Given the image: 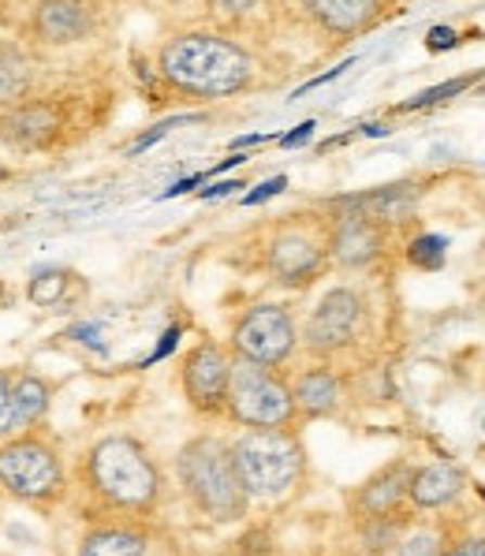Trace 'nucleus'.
<instances>
[{"label": "nucleus", "instance_id": "1", "mask_svg": "<svg viewBox=\"0 0 485 556\" xmlns=\"http://www.w3.org/2000/svg\"><path fill=\"white\" fill-rule=\"evenodd\" d=\"M79 482L93 501V508L105 516L120 519H142L161 504V470L146 452L127 433H113L90 444V452L79 464Z\"/></svg>", "mask_w": 485, "mask_h": 556}, {"label": "nucleus", "instance_id": "2", "mask_svg": "<svg viewBox=\"0 0 485 556\" xmlns=\"http://www.w3.org/2000/svg\"><path fill=\"white\" fill-rule=\"evenodd\" d=\"M157 75L191 98H232L254 83V56L225 34L187 30L161 46Z\"/></svg>", "mask_w": 485, "mask_h": 556}, {"label": "nucleus", "instance_id": "3", "mask_svg": "<svg viewBox=\"0 0 485 556\" xmlns=\"http://www.w3.org/2000/svg\"><path fill=\"white\" fill-rule=\"evenodd\" d=\"M176 475H180L187 501L213 523H235V519L246 516L251 497H246L240 482L228 441L213 438V433L187 441L180 456H176Z\"/></svg>", "mask_w": 485, "mask_h": 556}, {"label": "nucleus", "instance_id": "4", "mask_svg": "<svg viewBox=\"0 0 485 556\" xmlns=\"http://www.w3.org/2000/svg\"><path fill=\"white\" fill-rule=\"evenodd\" d=\"M232 459L246 497L258 501L288 497L306 478V448L299 430H243L232 441Z\"/></svg>", "mask_w": 485, "mask_h": 556}, {"label": "nucleus", "instance_id": "5", "mask_svg": "<svg viewBox=\"0 0 485 556\" xmlns=\"http://www.w3.org/2000/svg\"><path fill=\"white\" fill-rule=\"evenodd\" d=\"M64 456L61 444L41 430H23L0 441V490L30 508H53L64 497Z\"/></svg>", "mask_w": 485, "mask_h": 556}, {"label": "nucleus", "instance_id": "6", "mask_svg": "<svg viewBox=\"0 0 485 556\" xmlns=\"http://www.w3.org/2000/svg\"><path fill=\"white\" fill-rule=\"evenodd\" d=\"M225 415L246 430H295L303 422L292 400V384L277 366H261L232 355Z\"/></svg>", "mask_w": 485, "mask_h": 556}, {"label": "nucleus", "instance_id": "7", "mask_svg": "<svg viewBox=\"0 0 485 556\" xmlns=\"http://www.w3.org/2000/svg\"><path fill=\"white\" fill-rule=\"evenodd\" d=\"M295 344H299V332H295L292 311L277 303L251 306L232 329V355L261 366H284L295 355Z\"/></svg>", "mask_w": 485, "mask_h": 556}, {"label": "nucleus", "instance_id": "8", "mask_svg": "<svg viewBox=\"0 0 485 556\" xmlns=\"http://www.w3.org/2000/svg\"><path fill=\"white\" fill-rule=\"evenodd\" d=\"M366 321V303L355 288H333L321 295V303L314 306L310 321H306L303 344L310 348V355L329 358L340 355L344 348L355 344Z\"/></svg>", "mask_w": 485, "mask_h": 556}, {"label": "nucleus", "instance_id": "9", "mask_svg": "<svg viewBox=\"0 0 485 556\" xmlns=\"http://www.w3.org/2000/svg\"><path fill=\"white\" fill-rule=\"evenodd\" d=\"M228 378H232V352L213 340H202L191 355L183 358V396L199 415H225Z\"/></svg>", "mask_w": 485, "mask_h": 556}, {"label": "nucleus", "instance_id": "10", "mask_svg": "<svg viewBox=\"0 0 485 556\" xmlns=\"http://www.w3.org/2000/svg\"><path fill=\"white\" fill-rule=\"evenodd\" d=\"M329 258V232L314 236L303 225H288L269 239L266 247V269L277 277V285H306L310 277H318L321 265Z\"/></svg>", "mask_w": 485, "mask_h": 556}, {"label": "nucleus", "instance_id": "11", "mask_svg": "<svg viewBox=\"0 0 485 556\" xmlns=\"http://www.w3.org/2000/svg\"><path fill=\"white\" fill-rule=\"evenodd\" d=\"M385 251V228L370 217L352 210H340V217L329 225V258L344 269H366Z\"/></svg>", "mask_w": 485, "mask_h": 556}, {"label": "nucleus", "instance_id": "12", "mask_svg": "<svg viewBox=\"0 0 485 556\" xmlns=\"http://www.w3.org/2000/svg\"><path fill=\"white\" fill-rule=\"evenodd\" d=\"M411 464L407 459H393L388 467H381L378 475H370L359 490L352 493V511L362 519H393L404 516L407 504V482H411Z\"/></svg>", "mask_w": 485, "mask_h": 556}, {"label": "nucleus", "instance_id": "13", "mask_svg": "<svg viewBox=\"0 0 485 556\" xmlns=\"http://www.w3.org/2000/svg\"><path fill=\"white\" fill-rule=\"evenodd\" d=\"M292 400L299 418H329L336 415L340 404H344V384H340V374L333 366L318 363V366H306V370L295 374L292 381Z\"/></svg>", "mask_w": 485, "mask_h": 556}, {"label": "nucleus", "instance_id": "14", "mask_svg": "<svg viewBox=\"0 0 485 556\" xmlns=\"http://www.w3.org/2000/svg\"><path fill=\"white\" fill-rule=\"evenodd\" d=\"M467 478L463 470L452 464H425L411 470V482H407V504L419 511H437L452 508L463 497Z\"/></svg>", "mask_w": 485, "mask_h": 556}, {"label": "nucleus", "instance_id": "15", "mask_svg": "<svg viewBox=\"0 0 485 556\" xmlns=\"http://www.w3.org/2000/svg\"><path fill=\"white\" fill-rule=\"evenodd\" d=\"M303 12L326 34L355 38V34L370 30L385 8H381V0H303Z\"/></svg>", "mask_w": 485, "mask_h": 556}, {"label": "nucleus", "instance_id": "16", "mask_svg": "<svg viewBox=\"0 0 485 556\" xmlns=\"http://www.w3.org/2000/svg\"><path fill=\"white\" fill-rule=\"evenodd\" d=\"M34 34L49 46H72L90 34V8L82 0H38L34 8Z\"/></svg>", "mask_w": 485, "mask_h": 556}, {"label": "nucleus", "instance_id": "17", "mask_svg": "<svg viewBox=\"0 0 485 556\" xmlns=\"http://www.w3.org/2000/svg\"><path fill=\"white\" fill-rule=\"evenodd\" d=\"M419 205V187L411 184H393V187H378V191H366V194H355V199H340L336 210H352V213H362L370 217L373 225H399L407 220Z\"/></svg>", "mask_w": 485, "mask_h": 556}, {"label": "nucleus", "instance_id": "18", "mask_svg": "<svg viewBox=\"0 0 485 556\" xmlns=\"http://www.w3.org/2000/svg\"><path fill=\"white\" fill-rule=\"evenodd\" d=\"M150 553V534L135 523H120L109 519L82 534L79 553L75 556H146Z\"/></svg>", "mask_w": 485, "mask_h": 556}, {"label": "nucleus", "instance_id": "19", "mask_svg": "<svg viewBox=\"0 0 485 556\" xmlns=\"http://www.w3.org/2000/svg\"><path fill=\"white\" fill-rule=\"evenodd\" d=\"M56 127H61V119H56L53 105H20L0 119V139L20 150H34L46 147L56 135Z\"/></svg>", "mask_w": 485, "mask_h": 556}, {"label": "nucleus", "instance_id": "20", "mask_svg": "<svg viewBox=\"0 0 485 556\" xmlns=\"http://www.w3.org/2000/svg\"><path fill=\"white\" fill-rule=\"evenodd\" d=\"M49 396H53V389H49V384L41 381L38 374H20V378L12 381L15 433H23V430H30V426H38V418L49 410Z\"/></svg>", "mask_w": 485, "mask_h": 556}, {"label": "nucleus", "instance_id": "21", "mask_svg": "<svg viewBox=\"0 0 485 556\" xmlns=\"http://www.w3.org/2000/svg\"><path fill=\"white\" fill-rule=\"evenodd\" d=\"M452 538L445 534V527H433V523H419V527H404L396 538V545L388 553L393 556H441L448 549Z\"/></svg>", "mask_w": 485, "mask_h": 556}, {"label": "nucleus", "instance_id": "22", "mask_svg": "<svg viewBox=\"0 0 485 556\" xmlns=\"http://www.w3.org/2000/svg\"><path fill=\"white\" fill-rule=\"evenodd\" d=\"M27 60H23L20 49L12 46H0V105H12V101L23 98L27 90Z\"/></svg>", "mask_w": 485, "mask_h": 556}, {"label": "nucleus", "instance_id": "23", "mask_svg": "<svg viewBox=\"0 0 485 556\" xmlns=\"http://www.w3.org/2000/svg\"><path fill=\"white\" fill-rule=\"evenodd\" d=\"M448 258V239L445 236H419V239H411L407 243V262L414 265V269H425V273H433V269H441Z\"/></svg>", "mask_w": 485, "mask_h": 556}, {"label": "nucleus", "instance_id": "24", "mask_svg": "<svg viewBox=\"0 0 485 556\" xmlns=\"http://www.w3.org/2000/svg\"><path fill=\"white\" fill-rule=\"evenodd\" d=\"M471 83H474V75H459V79L437 83V87H430V90L414 93L411 101H404V105H399V113H414V109H430V105H441V101H448V98H456V93H463L467 87H471Z\"/></svg>", "mask_w": 485, "mask_h": 556}, {"label": "nucleus", "instance_id": "25", "mask_svg": "<svg viewBox=\"0 0 485 556\" xmlns=\"http://www.w3.org/2000/svg\"><path fill=\"white\" fill-rule=\"evenodd\" d=\"M67 285H72V273L67 269H41V273H34V280H30V299L38 306L56 303V299L67 292Z\"/></svg>", "mask_w": 485, "mask_h": 556}, {"label": "nucleus", "instance_id": "26", "mask_svg": "<svg viewBox=\"0 0 485 556\" xmlns=\"http://www.w3.org/2000/svg\"><path fill=\"white\" fill-rule=\"evenodd\" d=\"M12 374H0V441L15 433V407H12Z\"/></svg>", "mask_w": 485, "mask_h": 556}, {"label": "nucleus", "instance_id": "27", "mask_svg": "<svg viewBox=\"0 0 485 556\" xmlns=\"http://www.w3.org/2000/svg\"><path fill=\"white\" fill-rule=\"evenodd\" d=\"M194 119H199V116H176V119H165V124L150 127V131L142 135V139H135L131 147H127V153H142V150H150L153 142H161V139H165V135L173 131V127H180V124H194Z\"/></svg>", "mask_w": 485, "mask_h": 556}, {"label": "nucleus", "instance_id": "28", "mask_svg": "<svg viewBox=\"0 0 485 556\" xmlns=\"http://www.w3.org/2000/svg\"><path fill=\"white\" fill-rule=\"evenodd\" d=\"M209 8L217 15H225V20H243V15L258 12L261 0H209Z\"/></svg>", "mask_w": 485, "mask_h": 556}, {"label": "nucleus", "instance_id": "29", "mask_svg": "<svg viewBox=\"0 0 485 556\" xmlns=\"http://www.w3.org/2000/svg\"><path fill=\"white\" fill-rule=\"evenodd\" d=\"M441 556H485V534H467L448 542V549Z\"/></svg>", "mask_w": 485, "mask_h": 556}, {"label": "nucleus", "instance_id": "30", "mask_svg": "<svg viewBox=\"0 0 485 556\" xmlns=\"http://www.w3.org/2000/svg\"><path fill=\"white\" fill-rule=\"evenodd\" d=\"M72 340H79L82 348H90V352H105V337H101V325H75L72 329Z\"/></svg>", "mask_w": 485, "mask_h": 556}, {"label": "nucleus", "instance_id": "31", "mask_svg": "<svg viewBox=\"0 0 485 556\" xmlns=\"http://www.w3.org/2000/svg\"><path fill=\"white\" fill-rule=\"evenodd\" d=\"M288 187V176H273V179H266V184H258L251 194L243 199V205H258V202H266V199H273V194H280Z\"/></svg>", "mask_w": 485, "mask_h": 556}, {"label": "nucleus", "instance_id": "32", "mask_svg": "<svg viewBox=\"0 0 485 556\" xmlns=\"http://www.w3.org/2000/svg\"><path fill=\"white\" fill-rule=\"evenodd\" d=\"M456 46V30L452 27H433L425 34V49L430 53H441V49H452Z\"/></svg>", "mask_w": 485, "mask_h": 556}, {"label": "nucleus", "instance_id": "33", "mask_svg": "<svg viewBox=\"0 0 485 556\" xmlns=\"http://www.w3.org/2000/svg\"><path fill=\"white\" fill-rule=\"evenodd\" d=\"M314 131H318V124H314V119H306V124H299V127H295L292 135H284V139H280V147H284V150H295V147H303V142L310 139Z\"/></svg>", "mask_w": 485, "mask_h": 556}, {"label": "nucleus", "instance_id": "34", "mask_svg": "<svg viewBox=\"0 0 485 556\" xmlns=\"http://www.w3.org/2000/svg\"><path fill=\"white\" fill-rule=\"evenodd\" d=\"M352 64H355V60H344V64H340V67H333V72H326V75H318V79H310V83H306V87H299V90H295V98H303V93H310V90L326 87V83H333L336 75H344L347 67H352Z\"/></svg>", "mask_w": 485, "mask_h": 556}, {"label": "nucleus", "instance_id": "35", "mask_svg": "<svg viewBox=\"0 0 485 556\" xmlns=\"http://www.w3.org/2000/svg\"><path fill=\"white\" fill-rule=\"evenodd\" d=\"M232 191H243L240 179H225V184H213L209 191H202V199H225V194H232Z\"/></svg>", "mask_w": 485, "mask_h": 556}, {"label": "nucleus", "instance_id": "36", "mask_svg": "<svg viewBox=\"0 0 485 556\" xmlns=\"http://www.w3.org/2000/svg\"><path fill=\"white\" fill-rule=\"evenodd\" d=\"M202 179H206V176H199V173H194V176H187V179H180V184H173V187H168V191L161 194V199H176V194H183V191H191V187H199Z\"/></svg>", "mask_w": 485, "mask_h": 556}, {"label": "nucleus", "instance_id": "37", "mask_svg": "<svg viewBox=\"0 0 485 556\" xmlns=\"http://www.w3.org/2000/svg\"><path fill=\"white\" fill-rule=\"evenodd\" d=\"M176 340H180V329H168L165 337H161V348H157V352H153L150 363H157V358H165L168 352H173V348H176Z\"/></svg>", "mask_w": 485, "mask_h": 556}, {"label": "nucleus", "instance_id": "38", "mask_svg": "<svg viewBox=\"0 0 485 556\" xmlns=\"http://www.w3.org/2000/svg\"><path fill=\"white\" fill-rule=\"evenodd\" d=\"M269 135H243V139L232 142V150H243V147H258V142H266Z\"/></svg>", "mask_w": 485, "mask_h": 556}, {"label": "nucleus", "instance_id": "39", "mask_svg": "<svg viewBox=\"0 0 485 556\" xmlns=\"http://www.w3.org/2000/svg\"><path fill=\"white\" fill-rule=\"evenodd\" d=\"M0 179H8V168L4 165H0Z\"/></svg>", "mask_w": 485, "mask_h": 556}, {"label": "nucleus", "instance_id": "40", "mask_svg": "<svg viewBox=\"0 0 485 556\" xmlns=\"http://www.w3.org/2000/svg\"><path fill=\"white\" fill-rule=\"evenodd\" d=\"M0 303H4V288H0Z\"/></svg>", "mask_w": 485, "mask_h": 556}, {"label": "nucleus", "instance_id": "41", "mask_svg": "<svg viewBox=\"0 0 485 556\" xmlns=\"http://www.w3.org/2000/svg\"><path fill=\"white\" fill-rule=\"evenodd\" d=\"M482 93H485V87H482Z\"/></svg>", "mask_w": 485, "mask_h": 556}]
</instances>
